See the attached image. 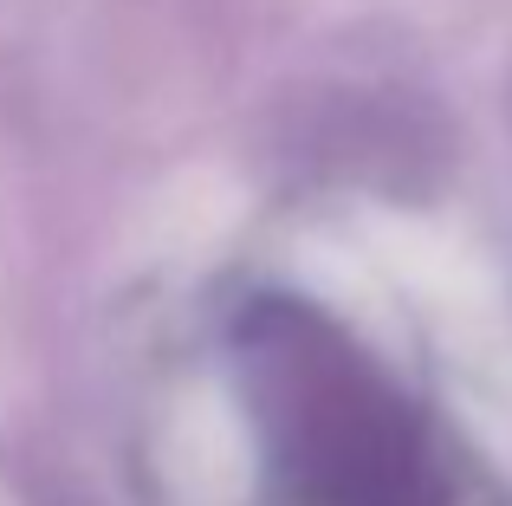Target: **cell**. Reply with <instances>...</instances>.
<instances>
[{
  "instance_id": "cell-1",
  "label": "cell",
  "mask_w": 512,
  "mask_h": 506,
  "mask_svg": "<svg viewBox=\"0 0 512 506\" xmlns=\"http://www.w3.org/2000/svg\"><path fill=\"white\" fill-rule=\"evenodd\" d=\"M266 377L279 396V455L312 506H441V481L415 422L350 344L299 331L266 338Z\"/></svg>"
}]
</instances>
